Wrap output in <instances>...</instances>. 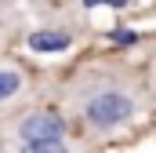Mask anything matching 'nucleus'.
Returning <instances> with one entry per match:
<instances>
[{
  "mask_svg": "<svg viewBox=\"0 0 156 153\" xmlns=\"http://www.w3.org/2000/svg\"><path fill=\"white\" fill-rule=\"evenodd\" d=\"M76 113L98 135L116 131L138 117V91L113 76H91V80H83L76 95Z\"/></svg>",
  "mask_w": 156,
  "mask_h": 153,
  "instance_id": "f257e3e1",
  "label": "nucleus"
},
{
  "mask_svg": "<svg viewBox=\"0 0 156 153\" xmlns=\"http://www.w3.org/2000/svg\"><path fill=\"white\" fill-rule=\"evenodd\" d=\"M11 135L18 146L26 142H55V139H66V120L51 110H29L11 124Z\"/></svg>",
  "mask_w": 156,
  "mask_h": 153,
  "instance_id": "f03ea898",
  "label": "nucleus"
},
{
  "mask_svg": "<svg viewBox=\"0 0 156 153\" xmlns=\"http://www.w3.org/2000/svg\"><path fill=\"white\" fill-rule=\"evenodd\" d=\"M26 44H29V51H40V55H58V51L73 47V37L62 29H37V33H29Z\"/></svg>",
  "mask_w": 156,
  "mask_h": 153,
  "instance_id": "7ed1b4c3",
  "label": "nucleus"
},
{
  "mask_svg": "<svg viewBox=\"0 0 156 153\" xmlns=\"http://www.w3.org/2000/svg\"><path fill=\"white\" fill-rule=\"evenodd\" d=\"M22 84H26V76L18 73V69H0V102L15 99L22 91Z\"/></svg>",
  "mask_w": 156,
  "mask_h": 153,
  "instance_id": "20e7f679",
  "label": "nucleus"
},
{
  "mask_svg": "<svg viewBox=\"0 0 156 153\" xmlns=\"http://www.w3.org/2000/svg\"><path fill=\"white\" fill-rule=\"evenodd\" d=\"M18 153H76L66 139H55V142H26L18 146Z\"/></svg>",
  "mask_w": 156,
  "mask_h": 153,
  "instance_id": "39448f33",
  "label": "nucleus"
},
{
  "mask_svg": "<svg viewBox=\"0 0 156 153\" xmlns=\"http://www.w3.org/2000/svg\"><path fill=\"white\" fill-rule=\"evenodd\" d=\"M134 40H138L134 29H113V44H120V47H131Z\"/></svg>",
  "mask_w": 156,
  "mask_h": 153,
  "instance_id": "423d86ee",
  "label": "nucleus"
},
{
  "mask_svg": "<svg viewBox=\"0 0 156 153\" xmlns=\"http://www.w3.org/2000/svg\"><path fill=\"white\" fill-rule=\"evenodd\" d=\"M131 0H83V7H127Z\"/></svg>",
  "mask_w": 156,
  "mask_h": 153,
  "instance_id": "0eeeda50",
  "label": "nucleus"
}]
</instances>
